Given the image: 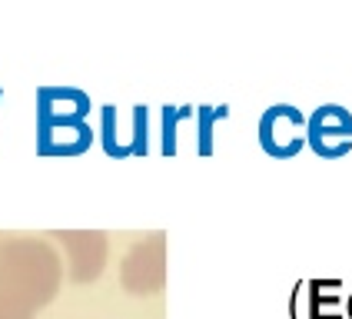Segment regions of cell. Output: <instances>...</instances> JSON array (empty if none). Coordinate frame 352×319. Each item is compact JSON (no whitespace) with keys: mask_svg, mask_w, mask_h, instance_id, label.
Masks as SVG:
<instances>
[{"mask_svg":"<svg viewBox=\"0 0 352 319\" xmlns=\"http://www.w3.org/2000/svg\"><path fill=\"white\" fill-rule=\"evenodd\" d=\"M60 279L63 263L47 239L14 236L0 243V286L34 313L57 299Z\"/></svg>","mask_w":352,"mask_h":319,"instance_id":"cell-1","label":"cell"},{"mask_svg":"<svg viewBox=\"0 0 352 319\" xmlns=\"http://www.w3.org/2000/svg\"><path fill=\"white\" fill-rule=\"evenodd\" d=\"M87 97L80 90H40V137L37 150L40 153H83L90 146V126H87Z\"/></svg>","mask_w":352,"mask_h":319,"instance_id":"cell-2","label":"cell"},{"mask_svg":"<svg viewBox=\"0 0 352 319\" xmlns=\"http://www.w3.org/2000/svg\"><path fill=\"white\" fill-rule=\"evenodd\" d=\"M120 286L133 296H150L166 286V236H146L120 263Z\"/></svg>","mask_w":352,"mask_h":319,"instance_id":"cell-3","label":"cell"},{"mask_svg":"<svg viewBox=\"0 0 352 319\" xmlns=\"http://www.w3.org/2000/svg\"><path fill=\"white\" fill-rule=\"evenodd\" d=\"M309 117L293 103H276L259 117V143L276 160H289L306 146Z\"/></svg>","mask_w":352,"mask_h":319,"instance_id":"cell-4","label":"cell"},{"mask_svg":"<svg viewBox=\"0 0 352 319\" xmlns=\"http://www.w3.org/2000/svg\"><path fill=\"white\" fill-rule=\"evenodd\" d=\"M306 143L319 157L339 160L352 150V113L339 103H322L309 113Z\"/></svg>","mask_w":352,"mask_h":319,"instance_id":"cell-5","label":"cell"},{"mask_svg":"<svg viewBox=\"0 0 352 319\" xmlns=\"http://www.w3.org/2000/svg\"><path fill=\"white\" fill-rule=\"evenodd\" d=\"M57 239L67 250V273L74 283H94L107 263V233L100 230H60Z\"/></svg>","mask_w":352,"mask_h":319,"instance_id":"cell-6","label":"cell"},{"mask_svg":"<svg viewBox=\"0 0 352 319\" xmlns=\"http://www.w3.org/2000/svg\"><path fill=\"white\" fill-rule=\"evenodd\" d=\"M342 283L339 279H309L306 299H309V319H342V296L336 293Z\"/></svg>","mask_w":352,"mask_h":319,"instance_id":"cell-7","label":"cell"},{"mask_svg":"<svg viewBox=\"0 0 352 319\" xmlns=\"http://www.w3.org/2000/svg\"><path fill=\"white\" fill-rule=\"evenodd\" d=\"M230 113V107H199V153L206 157V153H213V120L226 117Z\"/></svg>","mask_w":352,"mask_h":319,"instance_id":"cell-8","label":"cell"},{"mask_svg":"<svg viewBox=\"0 0 352 319\" xmlns=\"http://www.w3.org/2000/svg\"><path fill=\"white\" fill-rule=\"evenodd\" d=\"M37 313L27 306V302H20L17 296H10L3 286H0V319H34Z\"/></svg>","mask_w":352,"mask_h":319,"instance_id":"cell-9","label":"cell"},{"mask_svg":"<svg viewBox=\"0 0 352 319\" xmlns=\"http://www.w3.org/2000/svg\"><path fill=\"white\" fill-rule=\"evenodd\" d=\"M346 316L352 319V293H349V299H346Z\"/></svg>","mask_w":352,"mask_h":319,"instance_id":"cell-10","label":"cell"}]
</instances>
